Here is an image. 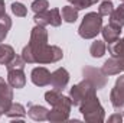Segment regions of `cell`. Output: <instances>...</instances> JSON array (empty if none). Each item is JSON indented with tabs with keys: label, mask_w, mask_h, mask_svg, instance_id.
Listing matches in <instances>:
<instances>
[{
	"label": "cell",
	"mask_w": 124,
	"mask_h": 123,
	"mask_svg": "<svg viewBox=\"0 0 124 123\" xmlns=\"http://www.w3.org/2000/svg\"><path fill=\"white\" fill-rule=\"evenodd\" d=\"M26 64H54L62 60L63 52L56 45H42V46H31L29 44L23 48L20 55Z\"/></svg>",
	"instance_id": "1"
},
{
	"label": "cell",
	"mask_w": 124,
	"mask_h": 123,
	"mask_svg": "<svg viewBox=\"0 0 124 123\" xmlns=\"http://www.w3.org/2000/svg\"><path fill=\"white\" fill-rule=\"evenodd\" d=\"M45 100L54 107L48 113L49 122H65L69 119L71 106H72V101L69 97L62 96L61 91L58 90H52V91L45 93Z\"/></svg>",
	"instance_id": "2"
},
{
	"label": "cell",
	"mask_w": 124,
	"mask_h": 123,
	"mask_svg": "<svg viewBox=\"0 0 124 123\" xmlns=\"http://www.w3.org/2000/svg\"><path fill=\"white\" fill-rule=\"evenodd\" d=\"M79 112L82 113L84 119L90 123H101L104 122V109L97 97V94H94L91 97H88L84 103L79 104Z\"/></svg>",
	"instance_id": "3"
},
{
	"label": "cell",
	"mask_w": 124,
	"mask_h": 123,
	"mask_svg": "<svg viewBox=\"0 0 124 123\" xmlns=\"http://www.w3.org/2000/svg\"><path fill=\"white\" fill-rule=\"evenodd\" d=\"M101 29H102V16L97 12H90L84 16L78 28V33L84 39H94L101 32Z\"/></svg>",
	"instance_id": "4"
},
{
	"label": "cell",
	"mask_w": 124,
	"mask_h": 123,
	"mask_svg": "<svg viewBox=\"0 0 124 123\" xmlns=\"http://www.w3.org/2000/svg\"><path fill=\"white\" fill-rule=\"evenodd\" d=\"M95 91H97V88L94 87L93 84H91L90 81L84 80V81L78 83L77 86H74V87L71 88V91H69V98H71V101H72L74 106H78V107H79V104L84 103L88 97L94 96Z\"/></svg>",
	"instance_id": "5"
},
{
	"label": "cell",
	"mask_w": 124,
	"mask_h": 123,
	"mask_svg": "<svg viewBox=\"0 0 124 123\" xmlns=\"http://www.w3.org/2000/svg\"><path fill=\"white\" fill-rule=\"evenodd\" d=\"M35 23L36 25H40V26H55L58 28L62 23V16L59 9H51V10H45L42 13H35V18H33Z\"/></svg>",
	"instance_id": "6"
},
{
	"label": "cell",
	"mask_w": 124,
	"mask_h": 123,
	"mask_svg": "<svg viewBox=\"0 0 124 123\" xmlns=\"http://www.w3.org/2000/svg\"><path fill=\"white\" fill-rule=\"evenodd\" d=\"M82 74H84V80L90 81L97 90L104 88L107 84V75H104L101 70H97L93 67H85L82 70Z\"/></svg>",
	"instance_id": "7"
},
{
	"label": "cell",
	"mask_w": 124,
	"mask_h": 123,
	"mask_svg": "<svg viewBox=\"0 0 124 123\" xmlns=\"http://www.w3.org/2000/svg\"><path fill=\"white\" fill-rule=\"evenodd\" d=\"M110 100L116 110H124V75L117 78L116 86L110 94Z\"/></svg>",
	"instance_id": "8"
},
{
	"label": "cell",
	"mask_w": 124,
	"mask_h": 123,
	"mask_svg": "<svg viewBox=\"0 0 124 123\" xmlns=\"http://www.w3.org/2000/svg\"><path fill=\"white\" fill-rule=\"evenodd\" d=\"M12 100H13V91H12L9 83H6L0 77V112L1 113H6L10 109Z\"/></svg>",
	"instance_id": "9"
},
{
	"label": "cell",
	"mask_w": 124,
	"mask_h": 123,
	"mask_svg": "<svg viewBox=\"0 0 124 123\" xmlns=\"http://www.w3.org/2000/svg\"><path fill=\"white\" fill-rule=\"evenodd\" d=\"M51 72L45 68V67H36L33 68L31 72L32 83L38 87H46L51 84Z\"/></svg>",
	"instance_id": "10"
},
{
	"label": "cell",
	"mask_w": 124,
	"mask_h": 123,
	"mask_svg": "<svg viewBox=\"0 0 124 123\" xmlns=\"http://www.w3.org/2000/svg\"><path fill=\"white\" fill-rule=\"evenodd\" d=\"M68 81H69V72L65 68H58L51 75V86L54 90L62 91L68 86Z\"/></svg>",
	"instance_id": "11"
},
{
	"label": "cell",
	"mask_w": 124,
	"mask_h": 123,
	"mask_svg": "<svg viewBox=\"0 0 124 123\" xmlns=\"http://www.w3.org/2000/svg\"><path fill=\"white\" fill-rule=\"evenodd\" d=\"M48 44V32L45 29V26L36 25L31 32V41L29 45L31 46H42Z\"/></svg>",
	"instance_id": "12"
},
{
	"label": "cell",
	"mask_w": 124,
	"mask_h": 123,
	"mask_svg": "<svg viewBox=\"0 0 124 123\" xmlns=\"http://www.w3.org/2000/svg\"><path fill=\"white\" fill-rule=\"evenodd\" d=\"M7 83L12 88H23L26 84V75L23 70H9L7 71Z\"/></svg>",
	"instance_id": "13"
},
{
	"label": "cell",
	"mask_w": 124,
	"mask_h": 123,
	"mask_svg": "<svg viewBox=\"0 0 124 123\" xmlns=\"http://www.w3.org/2000/svg\"><path fill=\"white\" fill-rule=\"evenodd\" d=\"M28 114L29 117L36 120V122H42V120H48V113L49 110L45 109L43 106H39V104H32V103H28Z\"/></svg>",
	"instance_id": "14"
},
{
	"label": "cell",
	"mask_w": 124,
	"mask_h": 123,
	"mask_svg": "<svg viewBox=\"0 0 124 123\" xmlns=\"http://www.w3.org/2000/svg\"><path fill=\"white\" fill-rule=\"evenodd\" d=\"M101 71H102V74L104 75H117V74H120V72H123V68H121V64L120 61L117 60V58H110V60H107V61L102 64V67H101Z\"/></svg>",
	"instance_id": "15"
},
{
	"label": "cell",
	"mask_w": 124,
	"mask_h": 123,
	"mask_svg": "<svg viewBox=\"0 0 124 123\" xmlns=\"http://www.w3.org/2000/svg\"><path fill=\"white\" fill-rule=\"evenodd\" d=\"M101 33H102V36H104V41H105V42H108V44H111V42H116V41L120 38L121 29H120V28L113 26L111 23H108V25L102 26Z\"/></svg>",
	"instance_id": "16"
},
{
	"label": "cell",
	"mask_w": 124,
	"mask_h": 123,
	"mask_svg": "<svg viewBox=\"0 0 124 123\" xmlns=\"http://www.w3.org/2000/svg\"><path fill=\"white\" fill-rule=\"evenodd\" d=\"M110 23L116 28H120V29L124 26V3L120 7L113 10V13L110 15Z\"/></svg>",
	"instance_id": "17"
},
{
	"label": "cell",
	"mask_w": 124,
	"mask_h": 123,
	"mask_svg": "<svg viewBox=\"0 0 124 123\" xmlns=\"http://www.w3.org/2000/svg\"><path fill=\"white\" fill-rule=\"evenodd\" d=\"M108 52L111 54L113 58H121V60H124V41L118 38L116 42L108 44Z\"/></svg>",
	"instance_id": "18"
},
{
	"label": "cell",
	"mask_w": 124,
	"mask_h": 123,
	"mask_svg": "<svg viewBox=\"0 0 124 123\" xmlns=\"http://www.w3.org/2000/svg\"><path fill=\"white\" fill-rule=\"evenodd\" d=\"M15 49L10 46V45H6V44H1L0 42V64L3 65H7L9 62L15 58Z\"/></svg>",
	"instance_id": "19"
},
{
	"label": "cell",
	"mask_w": 124,
	"mask_h": 123,
	"mask_svg": "<svg viewBox=\"0 0 124 123\" xmlns=\"http://www.w3.org/2000/svg\"><path fill=\"white\" fill-rule=\"evenodd\" d=\"M61 16H62V20H65L66 23H74L78 19V10L72 4L63 6L62 7V12H61Z\"/></svg>",
	"instance_id": "20"
},
{
	"label": "cell",
	"mask_w": 124,
	"mask_h": 123,
	"mask_svg": "<svg viewBox=\"0 0 124 123\" xmlns=\"http://www.w3.org/2000/svg\"><path fill=\"white\" fill-rule=\"evenodd\" d=\"M6 114L10 117V119H23L26 116V112H25V107L19 103H12L10 109L6 112Z\"/></svg>",
	"instance_id": "21"
},
{
	"label": "cell",
	"mask_w": 124,
	"mask_h": 123,
	"mask_svg": "<svg viewBox=\"0 0 124 123\" xmlns=\"http://www.w3.org/2000/svg\"><path fill=\"white\" fill-rule=\"evenodd\" d=\"M105 51H107V46H105L104 41H98V39L94 41L91 48H90V54L93 58H101L105 54Z\"/></svg>",
	"instance_id": "22"
},
{
	"label": "cell",
	"mask_w": 124,
	"mask_h": 123,
	"mask_svg": "<svg viewBox=\"0 0 124 123\" xmlns=\"http://www.w3.org/2000/svg\"><path fill=\"white\" fill-rule=\"evenodd\" d=\"M10 28H12V19H10L7 15H4V16L0 19V42L4 41V38L7 36Z\"/></svg>",
	"instance_id": "23"
},
{
	"label": "cell",
	"mask_w": 124,
	"mask_h": 123,
	"mask_svg": "<svg viewBox=\"0 0 124 123\" xmlns=\"http://www.w3.org/2000/svg\"><path fill=\"white\" fill-rule=\"evenodd\" d=\"M25 65H26V62H25V60H23L22 57L15 55V58L6 65V68H7V71H9V70H23Z\"/></svg>",
	"instance_id": "24"
},
{
	"label": "cell",
	"mask_w": 124,
	"mask_h": 123,
	"mask_svg": "<svg viewBox=\"0 0 124 123\" xmlns=\"http://www.w3.org/2000/svg\"><path fill=\"white\" fill-rule=\"evenodd\" d=\"M113 10H114V6H113L111 0H104L101 3V6L98 7V13L101 16H110L113 13Z\"/></svg>",
	"instance_id": "25"
},
{
	"label": "cell",
	"mask_w": 124,
	"mask_h": 123,
	"mask_svg": "<svg viewBox=\"0 0 124 123\" xmlns=\"http://www.w3.org/2000/svg\"><path fill=\"white\" fill-rule=\"evenodd\" d=\"M12 12H13V15H16L17 18H25L26 15H28V9H26V6L25 4H22V3H12Z\"/></svg>",
	"instance_id": "26"
},
{
	"label": "cell",
	"mask_w": 124,
	"mask_h": 123,
	"mask_svg": "<svg viewBox=\"0 0 124 123\" xmlns=\"http://www.w3.org/2000/svg\"><path fill=\"white\" fill-rule=\"evenodd\" d=\"M31 7H32V10H33L35 13H42V12L48 10L49 3H48V0H35V1L32 3Z\"/></svg>",
	"instance_id": "27"
},
{
	"label": "cell",
	"mask_w": 124,
	"mask_h": 123,
	"mask_svg": "<svg viewBox=\"0 0 124 123\" xmlns=\"http://www.w3.org/2000/svg\"><path fill=\"white\" fill-rule=\"evenodd\" d=\"M97 1H98V0H72L71 3H72V6H74L77 10H82V9H87V7L95 4Z\"/></svg>",
	"instance_id": "28"
},
{
	"label": "cell",
	"mask_w": 124,
	"mask_h": 123,
	"mask_svg": "<svg viewBox=\"0 0 124 123\" xmlns=\"http://www.w3.org/2000/svg\"><path fill=\"white\" fill-rule=\"evenodd\" d=\"M121 120H123V116L120 113H116L111 117H108V122H121Z\"/></svg>",
	"instance_id": "29"
},
{
	"label": "cell",
	"mask_w": 124,
	"mask_h": 123,
	"mask_svg": "<svg viewBox=\"0 0 124 123\" xmlns=\"http://www.w3.org/2000/svg\"><path fill=\"white\" fill-rule=\"evenodd\" d=\"M6 15V7H4V0H0V19Z\"/></svg>",
	"instance_id": "30"
},
{
	"label": "cell",
	"mask_w": 124,
	"mask_h": 123,
	"mask_svg": "<svg viewBox=\"0 0 124 123\" xmlns=\"http://www.w3.org/2000/svg\"><path fill=\"white\" fill-rule=\"evenodd\" d=\"M1 114H3V113H1V112H0V116H1Z\"/></svg>",
	"instance_id": "31"
},
{
	"label": "cell",
	"mask_w": 124,
	"mask_h": 123,
	"mask_svg": "<svg viewBox=\"0 0 124 123\" xmlns=\"http://www.w3.org/2000/svg\"><path fill=\"white\" fill-rule=\"evenodd\" d=\"M68 1H72V0H68Z\"/></svg>",
	"instance_id": "32"
},
{
	"label": "cell",
	"mask_w": 124,
	"mask_h": 123,
	"mask_svg": "<svg viewBox=\"0 0 124 123\" xmlns=\"http://www.w3.org/2000/svg\"><path fill=\"white\" fill-rule=\"evenodd\" d=\"M121 1H124V0H121Z\"/></svg>",
	"instance_id": "33"
},
{
	"label": "cell",
	"mask_w": 124,
	"mask_h": 123,
	"mask_svg": "<svg viewBox=\"0 0 124 123\" xmlns=\"http://www.w3.org/2000/svg\"><path fill=\"white\" fill-rule=\"evenodd\" d=\"M123 41H124V38H123Z\"/></svg>",
	"instance_id": "34"
}]
</instances>
